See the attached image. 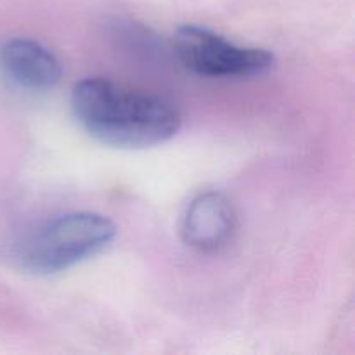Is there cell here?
<instances>
[{"label":"cell","instance_id":"cell-1","mask_svg":"<svg viewBox=\"0 0 355 355\" xmlns=\"http://www.w3.org/2000/svg\"><path fill=\"white\" fill-rule=\"evenodd\" d=\"M71 111L90 137L118 149L163 144L182 127L179 110L166 99L99 76L73 87Z\"/></svg>","mask_w":355,"mask_h":355},{"label":"cell","instance_id":"cell-2","mask_svg":"<svg viewBox=\"0 0 355 355\" xmlns=\"http://www.w3.org/2000/svg\"><path fill=\"white\" fill-rule=\"evenodd\" d=\"M116 238L111 218L94 211H71L47 220L24 236L14 260L24 272L51 276L99 255Z\"/></svg>","mask_w":355,"mask_h":355},{"label":"cell","instance_id":"cell-3","mask_svg":"<svg viewBox=\"0 0 355 355\" xmlns=\"http://www.w3.org/2000/svg\"><path fill=\"white\" fill-rule=\"evenodd\" d=\"M173 45L177 58L187 69L210 78L262 76L276 64V58L267 49L232 44L222 35L198 24L180 26Z\"/></svg>","mask_w":355,"mask_h":355},{"label":"cell","instance_id":"cell-4","mask_svg":"<svg viewBox=\"0 0 355 355\" xmlns=\"http://www.w3.org/2000/svg\"><path fill=\"white\" fill-rule=\"evenodd\" d=\"M234 207L217 191L201 193L186 208L180 234L184 243L200 252H215L227 245L234 232Z\"/></svg>","mask_w":355,"mask_h":355},{"label":"cell","instance_id":"cell-5","mask_svg":"<svg viewBox=\"0 0 355 355\" xmlns=\"http://www.w3.org/2000/svg\"><path fill=\"white\" fill-rule=\"evenodd\" d=\"M3 75L28 90H49L61 80L62 66L58 55L31 38H10L0 47Z\"/></svg>","mask_w":355,"mask_h":355}]
</instances>
